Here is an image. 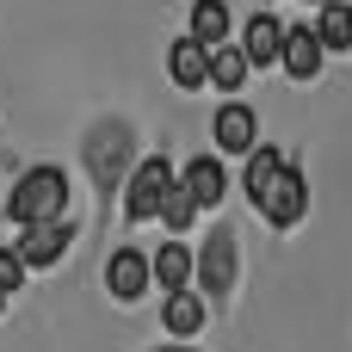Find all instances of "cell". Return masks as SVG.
<instances>
[{
	"label": "cell",
	"instance_id": "obj_7",
	"mask_svg": "<svg viewBox=\"0 0 352 352\" xmlns=\"http://www.w3.org/2000/svg\"><path fill=\"white\" fill-rule=\"evenodd\" d=\"M68 241H74V223H37V229L19 235V260H25L31 272H43V266H56V260L68 254Z\"/></svg>",
	"mask_w": 352,
	"mask_h": 352
},
{
	"label": "cell",
	"instance_id": "obj_17",
	"mask_svg": "<svg viewBox=\"0 0 352 352\" xmlns=\"http://www.w3.org/2000/svg\"><path fill=\"white\" fill-rule=\"evenodd\" d=\"M192 217H198V198H192V186L173 173V186L161 192V210H155V223H167V229L179 235V229H192Z\"/></svg>",
	"mask_w": 352,
	"mask_h": 352
},
{
	"label": "cell",
	"instance_id": "obj_16",
	"mask_svg": "<svg viewBox=\"0 0 352 352\" xmlns=\"http://www.w3.org/2000/svg\"><path fill=\"white\" fill-rule=\"evenodd\" d=\"M316 37H322V50H352V6L346 0H322Z\"/></svg>",
	"mask_w": 352,
	"mask_h": 352
},
{
	"label": "cell",
	"instance_id": "obj_11",
	"mask_svg": "<svg viewBox=\"0 0 352 352\" xmlns=\"http://www.w3.org/2000/svg\"><path fill=\"white\" fill-rule=\"evenodd\" d=\"M179 179L192 186L198 210H217V204L229 198V173H223V161H217V155H198V161H186V173H179Z\"/></svg>",
	"mask_w": 352,
	"mask_h": 352
},
{
	"label": "cell",
	"instance_id": "obj_21",
	"mask_svg": "<svg viewBox=\"0 0 352 352\" xmlns=\"http://www.w3.org/2000/svg\"><path fill=\"white\" fill-rule=\"evenodd\" d=\"M0 303H6V291H0Z\"/></svg>",
	"mask_w": 352,
	"mask_h": 352
},
{
	"label": "cell",
	"instance_id": "obj_12",
	"mask_svg": "<svg viewBox=\"0 0 352 352\" xmlns=\"http://www.w3.org/2000/svg\"><path fill=\"white\" fill-rule=\"evenodd\" d=\"M161 328L173 334V340H192L198 328H204V297L186 285V291H167V303H161Z\"/></svg>",
	"mask_w": 352,
	"mask_h": 352
},
{
	"label": "cell",
	"instance_id": "obj_1",
	"mask_svg": "<svg viewBox=\"0 0 352 352\" xmlns=\"http://www.w3.org/2000/svg\"><path fill=\"white\" fill-rule=\"evenodd\" d=\"M62 210H68V173H62V167H31V173H19V186H12V198H6V217H12L19 229L62 223Z\"/></svg>",
	"mask_w": 352,
	"mask_h": 352
},
{
	"label": "cell",
	"instance_id": "obj_19",
	"mask_svg": "<svg viewBox=\"0 0 352 352\" xmlns=\"http://www.w3.org/2000/svg\"><path fill=\"white\" fill-rule=\"evenodd\" d=\"M25 272H31V266L19 260V248H0V291H6V297L25 291Z\"/></svg>",
	"mask_w": 352,
	"mask_h": 352
},
{
	"label": "cell",
	"instance_id": "obj_18",
	"mask_svg": "<svg viewBox=\"0 0 352 352\" xmlns=\"http://www.w3.org/2000/svg\"><path fill=\"white\" fill-rule=\"evenodd\" d=\"M285 167H291V161H285L278 148H254V155H248V198L260 204V198L272 192V179H278Z\"/></svg>",
	"mask_w": 352,
	"mask_h": 352
},
{
	"label": "cell",
	"instance_id": "obj_20",
	"mask_svg": "<svg viewBox=\"0 0 352 352\" xmlns=\"http://www.w3.org/2000/svg\"><path fill=\"white\" fill-rule=\"evenodd\" d=\"M161 352H192V346H161Z\"/></svg>",
	"mask_w": 352,
	"mask_h": 352
},
{
	"label": "cell",
	"instance_id": "obj_2",
	"mask_svg": "<svg viewBox=\"0 0 352 352\" xmlns=\"http://www.w3.org/2000/svg\"><path fill=\"white\" fill-rule=\"evenodd\" d=\"M173 186V167L161 161V155H148L136 173H130V192H124V217L130 223H155V210H161V192Z\"/></svg>",
	"mask_w": 352,
	"mask_h": 352
},
{
	"label": "cell",
	"instance_id": "obj_3",
	"mask_svg": "<svg viewBox=\"0 0 352 352\" xmlns=\"http://www.w3.org/2000/svg\"><path fill=\"white\" fill-rule=\"evenodd\" d=\"M210 136H217L223 155H254V148H260V118H254L241 99H229V105L210 118Z\"/></svg>",
	"mask_w": 352,
	"mask_h": 352
},
{
	"label": "cell",
	"instance_id": "obj_9",
	"mask_svg": "<svg viewBox=\"0 0 352 352\" xmlns=\"http://www.w3.org/2000/svg\"><path fill=\"white\" fill-rule=\"evenodd\" d=\"M167 74H173V87H186V93L210 87V50H204L192 31L173 37V50H167Z\"/></svg>",
	"mask_w": 352,
	"mask_h": 352
},
{
	"label": "cell",
	"instance_id": "obj_6",
	"mask_svg": "<svg viewBox=\"0 0 352 352\" xmlns=\"http://www.w3.org/2000/svg\"><path fill=\"white\" fill-rule=\"evenodd\" d=\"M285 31H291V25H285L278 12H254V19L241 25V50H248V62H254V68H272V62L285 56Z\"/></svg>",
	"mask_w": 352,
	"mask_h": 352
},
{
	"label": "cell",
	"instance_id": "obj_4",
	"mask_svg": "<svg viewBox=\"0 0 352 352\" xmlns=\"http://www.w3.org/2000/svg\"><path fill=\"white\" fill-rule=\"evenodd\" d=\"M148 285H155V266H148V254H136V248H118V254L105 260V291H111L118 303H136Z\"/></svg>",
	"mask_w": 352,
	"mask_h": 352
},
{
	"label": "cell",
	"instance_id": "obj_22",
	"mask_svg": "<svg viewBox=\"0 0 352 352\" xmlns=\"http://www.w3.org/2000/svg\"><path fill=\"white\" fill-rule=\"evenodd\" d=\"M316 6H322V0H316Z\"/></svg>",
	"mask_w": 352,
	"mask_h": 352
},
{
	"label": "cell",
	"instance_id": "obj_14",
	"mask_svg": "<svg viewBox=\"0 0 352 352\" xmlns=\"http://www.w3.org/2000/svg\"><path fill=\"white\" fill-rule=\"evenodd\" d=\"M192 37L204 43V50H217V43H229V25H235V12H229V0H192Z\"/></svg>",
	"mask_w": 352,
	"mask_h": 352
},
{
	"label": "cell",
	"instance_id": "obj_13",
	"mask_svg": "<svg viewBox=\"0 0 352 352\" xmlns=\"http://www.w3.org/2000/svg\"><path fill=\"white\" fill-rule=\"evenodd\" d=\"M148 266H155V285H161V291H186L192 272H198V260H192V248H186L179 235H173L161 254H148Z\"/></svg>",
	"mask_w": 352,
	"mask_h": 352
},
{
	"label": "cell",
	"instance_id": "obj_15",
	"mask_svg": "<svg viewBox=\"0 0 352 352\" xmlns=\"http://www.w3.org/2000/svg\"><path fill=\"white\" fill-rule=\"evenodd\" d=\"M248 68H254V62H248L241 43H217V50H210V87H217V93H241V87H248Z\"/></svg>",
	"mask_w": 352,
	"mask_h": 352
},
{
	"label": "cell",
	"instance_id": "obj_5",
	"mask_svg": "<svg viewBox=\"0 0 352 352\" xmlns=\"http://www.w3.org/2000/svg\"><path fill=\"white\" fill-rule=\"evenodd\" d=\"M303 210H309V186H303V173H297V167H285V173L272 179V192L260 198V217H266V223H278V229H291Z\"/></svg>",
	"mask_w": 352,
	"mask_h": 352
},
{
	"label": "cell",
	"instance_id": "obj_10",
	"mask_svg": "<svg viewBox=\"0 0 352 352\" xmlns=\"http://www.w3.org/2000/svg\"><path fill=\"white\" fill-rule=\"evenodd\" d=\"M278 68H285L291 80H316V74H322V37H316V25H291V31H285Z\"/></svg>",
	"mask_w": 352,
	"mask_h": 352
},
{
	"label": "cell",
	"instance_id": "obj_8",
	"mask_svg": "<svg viewBox=\"0 0 352 352\" xmlns=\"http://www.w3.org/2000/svg\"><path fill=\"white\" fill-rule=\"evenodd\" d=\"M198 278H204L210 297H223V291L235 285V235H229L223 223L210 229V241H204V254H198Z\"/></svg>",
	"mask_w": 352,
	"mask_h": 352
}]
</instances>
